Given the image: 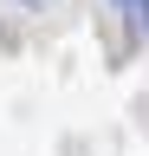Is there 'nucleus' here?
Masks as SVG:
<instances>
[{
	"instance_id": "obj_1",
	"label": "nucleus",
	"mask_w": 149,
	"mask_h": 156,
	"mask_svg": "<svg viewBox=\"0 0 149 156\" xmlns=\"http://www.w3.org/2000/svg\"><path fill=\"white\" fill-rule=\"evenodd\" d=\"M117 7H123V13H130V20H136V33H143V39H149V0H117Z\"/></svg>"
},
{
	"instance_id": "obj_2",
	"label": "nucleus",
	"mask_w": 149,
	"mask_h": 156,
	"mask_svg": "<svg viewBox=\"0 0 149 156\" xmlns=\"http://www.w3.org/2000/svg\"><path fill=\"white\" fill-rule=\"evenodd\" d=\"M20 7H46V0H20Z\"/></svg>"
}]
</instances>
